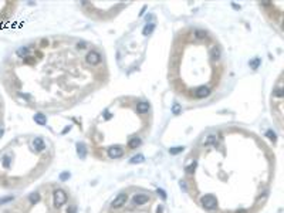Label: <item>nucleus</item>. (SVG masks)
Segmentation results:
<instances>
[{
  "instance_id": "1",
  "label": "nucleus",
  "mask_w": 284,
  "mask_h": 213,
  "mask_svg": "<svg viewBox=\"0 0 284 213\" xmlns=\"http://www.w3.org/2000/svg\"><path fill=\"white\" fill-rule=\"evenodd\" d=\"M7 77L11 88L30 81L43 92V102L73 105L108 83L110 68L104 50L77 36L41 37L20 47Z\"/></svg>"
},
{
  "instance_id": "2",
  "label": "nucleus",
  "mask_w": 284,
  "mask_h": 213,
  "mask_svg": "<svg viewBox=\"0 0 284 213\" xmlns=\"http://www.w3.org/2000/svg\"><path fill=\"white\" fill-rule=\"evenodd\" d=\"M227 61L219 39L199 26L180 29L169 50L168 80L186 99H204L223 84Z\"/></svg>"
},
{
  "instance_id": "3",
  "label": "nucleus",
  "mask_w": 284,
  "mask_h": 213,
  "mask_svg": "<svg viewBox=\"0 0 284 213\" xmlns=\"http://www.w3.org/2000/svg\"><path fill=\"white\" fill-rule=\"evenodd\" d=\"M129 4V1H82L80 7L87 17L94 19L95 21H108L112 17H117V14Z\"/></svg>"
},
{
  "instance_id": "4",
  "label": "nucleus",
  "mask_w": 284,
  "mask_h": 213,
  "mask_svg": "<svg viewBox=\"0 0 284 213\" xmlns=\"http://www.w3.org/2000/svg\"><path fill=\"white\" fill-rule=\"evenodd\" d=\"M261 7L264 17L273 23V26L277 29L279 33H281V24H283V1H263L259 3Z\"/></svg>"
},
{
  "instance_id": "5",
  "label": "nucleus",
  "mask_w": 284,
  "mask_h": 213,
  "mask_svg": "<svg viewBox=\"0 0 284 213\" xmlns=\"http://www.w3.org/2000/svg\"><path fill=\"white\" fill-rule=\"evenodd\" d=\"M33 146H34L36 151L43 152V151L45 149V142H44L43 138H34V139H33Z\"/></svg>"
},
{
  "instance_id": "6",
  "label": "nucleus",
  "mask_w": 284,
  "mask_h": 213,
  "mask_svg": "<svg viewBox=\"0 0 284 213\" xmlns=\"http://www.w3.org/2000/svg\"><path fill=\"white\" fill-rule=\"evenodd\" d=\"M40 199H41V196L39 192H33V193L29 195V202H31V203H39Z\"/></svg>"
},
{
  "instance_id": "7",
  "label": "nucleus",
  "mask_w": 284,
  "mask_h": 213,
  "mask_svg": "<svg viewBox=\"0 0 284 213\" xmlns=\"http://www.w3.org/2000/svg\"><path fill=\"white\" fill-rule=\"evenodd\" d=\"M34 120H36V122L40 124V125L45 124V117H44L43 114H36V115H34Z\"/></svg>"
},
{
  "instance_id": "8",
  "label": "nucleus",
  "mask_w": 284,
  "mask_h": 213,
  "mask_svg": "<svg viewBox=\"0 0 284 213\" xmlns=\"http://www.w3.org/2000/svg\"><path fill=\"white\" fill-rule=\"evenodd\" d=\"M77 151H78L80 156H82V158H84V155H85V149H84V145H78V146H77Z\"/></svg>"
},
{
  "instance_id": "9",
  "label": "nucleus",
  "mask_w": 284,
  "mask_h": 213,
  "mask_svg": "<svg viewBox=\"0 0 284 213\" xmlns=\"http://www.w3.org/2000/svg\"><path fill=\"white\" fill-rule=\"evenodd\" d=\"M142 161H144V158H142V156H138V158H132V159H131V162H132V164H136V162H142Z\"/></svg>"
},
{
  "instance_id": "10",
  "label": "nucleus",
  "mask_w": 284,
  "mask_h": 213,
  "mask_svg": "<svg viewBox=\"0 0 284 213\" xmlns=\"http://www.w3.org/2000/svg\"><path fill=\"white\" fill-rule=\"evenodd\" d=\"M13 199V196H9V198H3V199H0V203H7L9 200H11Z\"/></svg>"
},
{
  "instance_id": "11",
  "label": "nucleus",
  "mask_w": 284,
  "mask_h": 213,
  "mask_svg": "<svg viewBox=\"0 0 284 213\" xmlns=\"http://www.w3.org/2000/svg\"><path fill=\"white\" fill-rule=\"evenodd\" d=\"M1 135H3V128L0 127V138H1Z\"/></svg>"
}]
</instances>
